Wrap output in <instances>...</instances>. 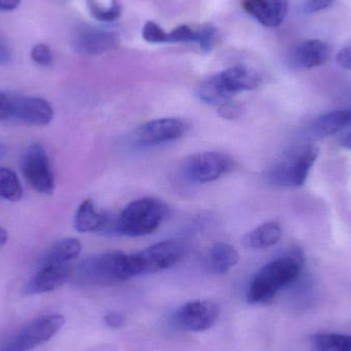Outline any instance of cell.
<instances>
[{
	"label": "cell",
	"instance_id": "2",
	"mask_svg": "<svg viewBox=\"0 0 351 351\" xmlns=\"http://www.w3.org/2000/svg\"><path fill=\"white\" fill-rule=\"evenodd\" d=\"M133 278L129 255L107 252L86 258L76 268L75 280L86 286H108Z\"/></svg>",
	"mask_w": 351,
	"mask_h": 351
},
{
	"label": "cell",
	"instance_id": "16",
	"mask_svg": "<svg viewBox=\"0 0 351 351\" xmlns=\"http://www.w3.org/2000/svg\"><path fill=\"white\" fill-rule=\"evenodd\" d=\"M243 8L263 26H280L289 10V0H245Z\"/></svg>",
	"mask_w": 351,
	"mask_h": 351
},
{
	"label": "cell",
	"instance_id": "25",
	"mask_svg": "<svg viewBox=\"0 0 351 351\" xmlns=\"http://www.w3.org/2000/svg\"><path fill=\"white\" fill-rule=\"evenodd\" d=\"M143 38L148 43H169V33H167L160 25L154 21H148L143 28Z\"/></svg>",
	"mask_w": 351,
	"mask_h": 351
},
{
	"label": "cell",
	"instance_id": "36",
	"mask_svg": "<svg viewBox=\"0 0 351 351\" xmlns=\"http://www.w3.org/2000/svg\"><path fill=\"white\" fill-rule=\"evenodd\" d=\"M340 145H341L342 147L346 148V149L351 150V132L341 138V140H340Z\"/></svg>",
	"mask_w": 351,
	"mask_h": 351
},
{
	"label": "cell",
	"instance_id": "3",
	"mask_svg": "<svg viewBox=\"0 0 351 351\" xmlns=\"http://www.w3.org/2000/svg\"><path fill=\"white\" fill-rule=\"evenodd\" d=\"M169 214L166 202L158 198L134 200L117 217V229L128 237H144L160 228Z\"/></svg>",
	"mask_w": 351,
	"mask_h": 351
},
{
	"label": "cell",
	"instance_id": "21",
	"mask_svg": "<svg viewBox=\"0 0 351 351\" xmlns=\"http://www.w3.org/2000/svg\"><path fill=\"white\" fill-rule=\"evenodd\" d=\"M282 237V229L278 223L266 222L247 233L243 243L250 249H267L276 245Z\"/></svg>",
	"mask_w": 351,
	"mask_h": 351
},
{
	"label": "cell",
	"instance_id": "15",
	"mask_svg": "<svg viewBox=\"0 0 351 351\" xmlns=\"http://www.w3.org/2000/svg\"><path fill=\"white\" fill-rule=\"evenodd\" d=\"M117 38L110 31L84 27L73 37V47L82 55L96 56L112 49Z\"/></svg>",
	"mask_w": 351,
	"mask_h": 351
},
{
	"label": "cell",
	"instance_id": "37",
	"mask_svg": "<svg viewBox=\"0 0 351 351\" xmlns=\"http://www.w3.org/2000/svg\"><path fill=\"white\" fill-rule=\"evenodd\" d=\"M8 241V231L3 228V227L0 226V247H3Z\"/></svg>",
	"mask_w": 351,
	"mask_h": 351
},
{
	"label": "cell",
	"instance_id": "13",
	"mask_svg": "<svg viewBox=\"0 0 351 351\" xmlns=\"http://www.w3.org/2000/svg\"><path fill=\"white\" fill-rule=\"evenodd\" d=\"M71 274L70 264L39 266L38 271L25 287L24 293L26 295H39L53 292L63 286L69 280Z\"/></svg>",
	"mask_w": 351,
	"mask_h": 351
},
{
	"label": "cell",
	"instance_id": "8",
	"mask_svg": "<svg viewBox=\"0 0 351 351\" xmlns=\"http://www.w3.org/2000/svg\"><path fill=\"white\" fill-rule=\"evenodd\" d=\"M234 169V162L228 154L208 152L194 154L186 160L185 174L196 183H210L228 174Z\"/></svg>",
	"mask_w": 351,
	"mask_h": 351
},
{
	"label": "cell",
	"instance_id": "32",
	"mask_svg": "<svg viewBox=\"0 0 351 351\" xmlns=\"http://www.w3.org/2000/svg\"><path fill=\"white\" fill-rule=\"evenodd\" d=\"M337 63L346 70H351V45H346L338 53Z\"/></svg>",
	"mask_w": 351,
	"mask_h": 351
},
{
	"label": "cell",
	"instance_id": "24",
	"mask_svg": "<svg viewBox=\"0 0 351 351\" xmlns=\"http://www.w3.org/2000/svg\"><path fill=\"white\" fill-rule=\"evenodd\" d=\"M88 6L92 16L100 22H114L123 12L121 0H112L111 5L107 8H103L95 0H88Z\"/></svg>",
	"mask_w": 351,
	"mask_h": 351
},
{
	"label": "cell",
	"instance_id": "18",
	"mask_svg": "<svg viewBox=\"0 0 351 351\" xmlns=\"http://www.w3.org/2000/svg\"><path fill=\"white\" fill-rule=\"evenodd\" d=\"M109 217L106 213L96 208L94 200L86 199L76 210L74 226L78 232H102Z\"/></svg>",
	"mask_w": 351,
	"mask_h": 351
},
{
	"label": "cell",
	"instance_id": "6",
	"mask_svg": "<svg viewBox=\"0 0 351 351\" xmlns=\"http://www.w3.org/2000/svg\"><path fill=\"white\" fill-rule=\"evenodd\" d=\"M65 324V317L57 313L43 315L25 326L16 335L5 340L12 351H30L51 340Z\"/></svg>",
	"mask_w": 351,
	"mask_h": 351
},
{
	"label": "cell",
	"instance_id": "28",
	"mask_svg": "<svg viewBox=\"0 0 351 351\" xmlns=\"http://www.w3.org/2000/svg\"><path fill=\"white\" fill-rule=\"evenodd\" d=\"M31 58L38 65L49 66L53 63V53L51 49L43 43H38L33 47Z\"/></svg>",
	"mask_w": 351,
	"mask_h": 351
},
{
	"label": "cell",
	"instance_id": "27",
	"mask_svg": "<svg viewBox=\"0 0 351 351\" xmlns=\"http://www.w3.org/2000/svg\"><path fill=\"white\" fill-rule=\"evenodd\" d=\"M215 32H216V30H215L212 25H204L202 28L198 29L197 40H196V43L199 45L200 49L204 53H208L212 49Z\"/></svg>",
	"mask_w": 351,
	"mask_h": 351
},
{
	"label": "cell",
	"instance_id": "20",
	"mask_svg": "<svg viewBox=\"0 0 351 351\" xmlns=\"http://www.w3.org/2000/svg\"><path fill=\"white\" fill-rule=\"evenodd\" d=\"M239 260V253L232 245L219 241L208 252V267L213 274H224L234 267Z\"/></svg>",
	"mask_w": 351,
	"mask_h": 351
},
{
	"label": "cell",
	"instance_id": "5",
	"mask_svg": "<svg viewBox=\"0 0 351 351\" xmlns=\"http://www.w3.org/2000/svg\"><path fill=\"white\" fill-rule=\"evenodd\" d=\"M317 156L319 148L313 145L306 146L295 156L272 167L266 178L274 185L300 187L304 185Z\"/></svg>",
	"mask_w": 351,
	"mask_h": 351
},
{
	"label": "cell",
	"instance_id": "22",
	"mask_svg": "<svg viewBox=\"0 0 351 351\" xmlns=\"http://www.w3.org/2000/svg\"><path fill=\"white\" fill-rule=\"evenodd\" d=\"M311 342L317 351H351V335L348 334H315Z\"/></svg>",
	"mask_w": 351,
	"mask_h": 351
},
{
	"label": "cell",
	"instance_id": "30",
	"mask_svg": "<svg viewBox=\"0 0 351 351\" xmlns=\"http://www.w3.org/2000/svg\"><path fill=\"white\" fill-rule=\"evenodd\" d=\"M218 114L222 119H237L243 114V106L229 100L218 106Z\"/></svg>",
	"mask_w": 351,
	"mask_h": 351
},
{
	"label": "cell",
	"instance_id": "19",
	"mask_svg": "<svg viewBox=\"0 0 351 351\" xmlns=\"http://www.w3.org/2000/svg\"><path fill=\"white\" fill-rule=\"evenodd\" d=\"M82 245L76 239H64L49 247L39 260V266L69 264L80 256Z\"/></svg>",
	"mask_w": 351,
	"mask_h": 351
},
{
	"label": "cell",
	"instance_id": "34",
	"mask_svg": "<svg viewBox=\"0 0 351 351\" xmlns=\"http://www.w3.org/2000/svg\"><path fill=\"white\" fill-rule=\"evenodd\" d=\"M12 59L10 49L0 40V65H6Z\"/></svg>",
	"mask_w": 351,
	"mask_h": 351
},
{
	"label": "cell",
	"instance_id": "31",
	"mask_svg": "<svg viewBox=\"0 0 351 351\" xmlns=\"http://www.w3.org/2000/svg\"><path fill=\"white\" fill-rule=\"evenodd\" d=\"M12 114V96L0 93V121L10 119Z\"/></svg>",
	"mask_w": 351,
	"mask_h": 351
},
{
	"label": "cell",
	"instance_id": "1",
	"mask_svg": "<svg viewBox=\"0 0 351 351\" xmlns=\"http://www.w3.org/2000/svg\"><path fill=\"white\" fill-rule=\"evenodd\" d=\"M301 267L302 260L298 255L284 256L266 264L252 280L247 301L251 304L271 302L282 289L298 278Z\"/></svg>",
	"mask_w": 351,
	"mask_h": 351
},
{
	"label": "cell",
	"instance_id": "33",
	"mask_svg": "<svg viewBox=\"0 0 351 351\" xmlns=\"http://www.w3.org/2000/svg\"><path fill=\"white\" fill-rule=\"evenodd\" d=\"M104 321L108 327L113 328V329H119V328L123 327V323H125L123 315L117 313H107L105 315Z\"/></svg>",
	"mask_w": 351,
	"mask_h": 351
},
{
	"label": "cell",
	"instance_id": "29",
	"mask_svg": "<svg viewBox=\"0 0 351 351\" xmlns=\"http://www.w3.org/2000/svg\"><path fill=\"white\" fill-rule=\"evenodd\" d=\"M335 1L336 0H303L301 10L306 14H317L333 5Z\"/></svg>",
	"mask_w": 351,
	"mask_h": 351
},
{
	"label": "cell",
	"instance_id": "12",
	"mask_svg": "<svg viewBox=\"0 0 351 351\" xmlns=\"http://www.w3.org/2000/svg\"><path fill=\"white\" fill-rule=\"evenodd\" d=\"M53 117V109L45 99L38 97H12L10 119L29 125H47Z\"/></svg>",
	"mask_w": 351,
	"mask_h": 351
},
{
	"label": "cell",
	"instance_id": "26",
	"mask_svg": "<svg viewBox=\"0 0 351 351\" xmlns=\"http://www.w3.org/2000/svg\"><path fill=\"white\" fill-rule=\"evenodd\" d=\"M197 40V31H194L190 27L183 25L177 27L172 32L169 33V43H188Z\"/></svg>",
	"mask_w": 351,
	"mask_h": 351
},
{
	"label": "cell",
	"instance_id": "17",
	"mask_svg": "<svg viewBox=\"0 0 351 351\" xmlns=\"http://www.w3.org/2000/svg\"><path fill=\"white\" fill-rule=\"evenodd\" d=\"M351 125V110L332 111L313 121L309 128V137L322 140L339 133L344 128Z\"/></svg>",
	"mask_w": 351,
	"mask_h": 351
},
{
	"label": "cell",
	"instance_id": "35",
	"mask_svg": "<svg viewBox=\"0 0 351 351\" xmlns=\"http://www.w3.org/2000/svg\"><path fill=\"white\" fill-rule=\"evenodd\" d=\"M21 0H0V10L10 12L20 5Z\"/></svg>",
	"mask_w": 351,
	"mask_h": 351
},
{
	"label": "cell",
	"instance_id": "9",
	"mask_svg": "<svg viewBox=\"0 0 351 351\" xmlns=\"http://www.w3.org/2000/svg\"><path fill=\"white\" fill-rule=\"evenodd\" d=\"M185 121L176 117H165L147 121L135 130L132 139L140 147H154L176 141L187 132Z\"/></svg>",
	"mask_w": 351,
	"mask_h": 351
},
{
	"label": "cell",
	"instance_id": "10",
	"mask_svg": "<svg viewBox=\"0 0 351 351\" xmlns=\"http://www.w3.org/2000/svg\"><path fill=\"white\" fill-rule=\"evenodd\" d=\"M220 315L218 305L212 301L197 300L178 308L173 317L175 326L183 331L204 332L217 323Z\"/></svg>",
	"mask_w": 351,
	"mask_h": 351
},
{
	"label": "cell",
	"instance_id": "4",
	"mask_svg": "<svg viewBox=\"0 0 351 351\" xmlns=\"http://www.w3.org/2000/svg\"><path fill=\"white\" fill-rule=\"evenodd\" d=\"M184 254L185 247L180 241H164L154 243L138 253L129 255L132 276L170 269L181 261Z\"/></svg>",
	"mask_w": 351,
	"mask_h": 351
},
{
	"label": "cell",
	"instance_id": "7",
	"mask_svg": "<svg viewBox=\"0 0 351 351\" xmlns=\"http://www.w3.org/2000/svg\"><path fill=\"white\" fill-rule=\"evenodd\" d=\"M20 169L27 183L39 193L51 194L55 189V178L51 162L41 144L27 148L20 160Z\"/></svg>",
	"mask_w": 351,
	"mask_h": 351
},
{
	"label": "cell",
	"instance_id": "23",
	"mask_svg": "<svg viewBox=\"0 0 351 351\" xmlns=\"http://www.w3.org/2000/svg\"><path fill=\"white\" fill-rule=\"evenodd\" d=\"M23 196L22 184L14 171L0 168V199L19 202Z\"/></svg>",
	"mask_w": 351,
	"mask_h": 351
},
{
	"label": "cell",
	"instance_id": "14",
	"mask_svg": "<svg viewBox=\"0 0 351 351\" xmlns=\"http://www.w3.org/2000/svg\"><path fill=\"white\" fill-rule=\"evenodd\" d=\"M331 47L321 39L303 41L291 51L289 60L297 69H313L323 65L331 56Z\"/></svg>",
	"mask_w": 351,
	"mask_h": 351
},
{
	"label": "cell",
	"instance_id": "38",
	"mask_svg": "<svg viewBox=\"0 0 351 351\" xmlns=\"http://www.w3.org/2000/svg\"><path fill=\"white\" fill-rule=\"evenodd\" d=\"M6 154H8V150H6L5 146L0 143V160H2L6 156Z\"/></svg>",
	"mask_w": 351,
	"mask_h": 351
},
{
	"label": "cell",
	"instance_id": "11",
	"mask_svg": "<svg viewBox=\"0 0 351 351\" xmlns=\"http://www.w3.org/2000/svg\"><path fill=\"white\" fill-rule=\"evenodd\" d=\"M210 78L223 102L231 100L239 93L254 90L260 84L259 75L245 66L228 68Z\"/></svg>",
	"mask_w": 351,
	"mask_h": 351
}]
</instances>
